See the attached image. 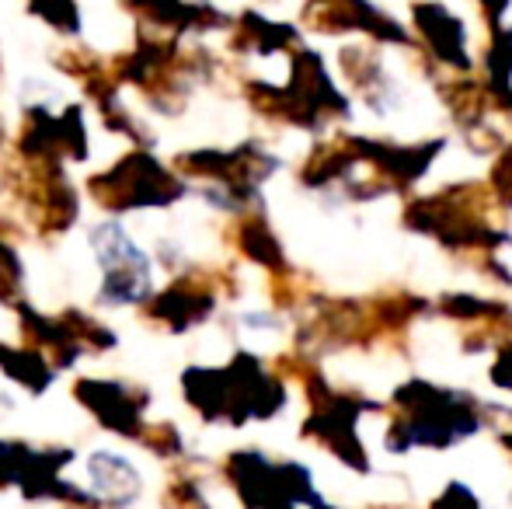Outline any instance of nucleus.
<instances>
[{
  "instance_id": "1",
  "label": "nucleus",
  "mask_w": 512,
  "mask_h": 509,
  "mask_svg": "<svg viewBox=\"0 0 512 509\" xmlns=\"http://www.w3.org/2000/svg\"><path fill=\"white\" fill-rule=\"evenodd\" d=\"M91 241L105 269V300H115V304L140 300L150 286V265L140 248L129 241V234L119 224H105L91 234Z\"/></svg>"
},
{
  "instance_id": "2",
  "label": "nucleus",
  "mask_w": 512,
  "mask_h": 509,
  "mask_svg": "<svg viewBox=\"0 0 512 509\" xmlns=\"http://www.w3.org/2000/svg\"><path fill=\"white\" fill-rule=\"evenodd\" d=\"M91 485H95L98 496L115 499V503H129L140 492V478H136L133 464L115 454L91 457Z\"/></svg>"
}]
</instances>
